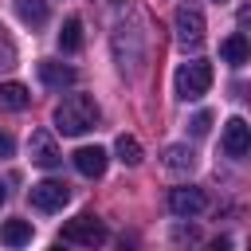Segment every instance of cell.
<instances>
[{
    "label": "cell",
    "mask_w": 251,
    "mask_h": 251,
    "mask_svg": "<svg viewBox=\"0 0 251 251\" xmlns=\"http://www.w3.org/2000/svg\"><path fill=\"white\" fill-rule=\"evenodd\" d=\"M102 118L98 102L90 94H67L59 106H55V129L67 133V137H82L86 129H94Z\"/></svg>",
    "instance_id": "cell-1"
},
{
    "label": "cell",
    "mask_w": 251,
    "mask_h": 251,
    "mask_svg": "<svg viewBox=\"0 0 251 251\" xmlns=\"http://www.w3.org/2000/svg\"><path fill=\"white\" fill-rule=\"evenodd\" d=\"M173 82H176V98H184V102H196V98H204V94H208V86H212V63H208V59L180 63Z\"/></svg>",
    "instance_id": "cell-2"
},
{
    "label": "cell",
    "mask_w": 251,
    "mask_h": 251,
    "mask_svg": "<svg viewBox=\"0 0 251 251\" xmlns=\"http://www.w3.org/2000/svg\"><path fill=\"white\" fill-rule=\"evenodd\" d=\"M173 24H176V39H180V47H200V43H204V31H208V24H204V12H200V4L184 0V4L176 8Z\"/></svg>",
    "instance_id": "cell-3"
},
{
    "label": "cell",
    "mask_w": 251,
    "mask_h": 251,
    "mask_svg": "<svg viewBox=\"0 0 251 251\" xmlns=\"http://www.w3.org/2000/svg\"><path fill=\"white\" fill-rule=\"evenodd\" d=\"M63 243H78V247L106 243V227H102V220H98V216L82 212V216H75V220H67V224H63Z\"/></svg>",
    "instance_id": "cell-4"
},
{
    "label": "cell",
    "mask_w": 251,
    "mask_h": 251,
    "mask_svg": "<svg viewBox=\"0 0 251 251\" xmlns=\"http://www.w3.org/2000/svg\"><path fill=\"white\" fill-rule=\"evenodd\" d=\"M27 200H31V208H39V212H59V208L71 200V188H67L63 180H39V184H31Z\"/></svg>",
    "instance_id": "cell-5"
},
{
    "label": "cell",
    "mask_w": 251,
    "mask_h": 251,
    "mask_svg": "<svg viewBox=\"0 0 251 251\" xmlns=\"http://www.w3.org/2000/svg\"><path fill=\"white\" fill-rule=\"evenodd\" d=\"M27 157H31V165H39V169H55V165L63 161V153H59V145H55V137H51L47 129H31V137H27Z\"/></svg>",
    "instance_id": "cell-6"
},
{
    "label": "cell",
    "mask_w": 251,
    "mask_h": 251,
    "mask_svg": "<svg viewBox=\"0 0 251 251\" xmlns=\"http://www.w3.org/2000/svg\"><path fill=\"white\" fill-rule=\"evenodd\" d=\"M204 208H208V196L192 184H180V188L169 192V212L173 216H200Z\"/></svg>",
    "instance_id": "cell-7"
},
{
    "label": "cell",
    "mask_w": 251,
    "mask_h": 251,
    "mask_svg": "<svg viewBox=\"0 0 251 251\" xmlns=\"http://www.w3.org/2000/svg\"><path fill=\"white\" fill-rule=\"evenodd\" d=\"M75 67H67V63H55V59H43L39 63V82L47 86V90H67V86H75Z\"/></svg>",
    "instance_id": "cell-8"
},
{
    "label": "cell",
    "mask_w": 251,
    "mask_h": 251,
    "mask_svg": "<svg viewBox=\"0 0 251 251\" xmlns=\"http://www.w3.org/2000/svg\"><path fill=\"white\" fill-rule=\"evenodd\" d=\"M247 149H251V126L243 118H231L224 126V153L227 157H243Z\"/></svg>",
    "instance_id": "cell-9"
},
{
    "label": "cell",
    "mask_w": 251,
    "mask_h": 251,
    "mask_svg": "<svg viewBox=\"0 0 251 251\" xmlns=\"http://www.w3.org/2000/svg\"><path fill=\"white\" fill-rule=\"evenodd\" d=\"M71 161H75V169H78L82 176H102L110 157H106V149H102V145H82V149H75V157H71Z\"/></svg>",
    "instance_id": "cell-10"
},
{
    "label": "cell",
    "mask_w": 251,
    "mask_h": 251,
    "mask_svg": "<svg viewBox=\"0 0 251 251\" xmlns=\"http://www.w3.org/2000/svg\"><path fill=\"white\" fill-rule=\"evenodd\" d=\"M220 55H224L227 67H243V63H247V35H243V31H231V35L220 43Z\"/></svg>",
    "instance_id": "cell-11"
},
{
    "label": "cell",
    "mask_w": 251,
    "mask_h": 251,
    "mask_svg": "<svg viewBox=\"0 0 251 251\" xmlns=\"http://www.w3.org/2000/svg\"><path fill=\"white\" fill-rule=\"evenodd\" d=\"M31 94L24 82H0V110H27Z\"/></svg>",
    "instance_id": "cell-12"
},
{
    "label": "cell",
    "mask_w": 251,
    "mask_h": 251,
    "mask_svg": "<svg viewBox=\"0 0 251 251\" xmlns=\"http://www.w3.org/2000/svg\"><path fill=\"white\" fill-rule=\"evenodd\" d=\"M192 165H196V153L188 145H169L165 149V169L169 173H192Z\"/></svg>",
    "instance_id": "cell-13"
},
{
    "label": "cell",
    "mask_w": 251,
    "mask_h": 251,
    "mask_svg": "<svg viewBox=\"0 0 251 251\" xmlns=\"http://www.w3.org/2000/svg\"><path fill=\"white\" fill-rule=\"evenodd\" d=\"M16 16L27 27H43L47 24V0H16Z\"/></svg>",
    "instance_id": "cell-14"
},
{
    "label": "cell",
    "mask_w": 251,
    "mask_h": 251,
    "mask_svg": "<svg viewBox=\"0 0 251 251\" xmlns=\"http://www.w3.org/2000/svg\"><path fill=\"white\" fill-rule=\"evenodd\" d=\"M0 243H8V247L31 243V224H27V220H8V224L0 227Z\"/></svg>",
    "instance_id": "cell-15"
},
{
    "label": "cell",
    "mask_w": 251,
    "mask_h": 251,
    "mask_svg": "<svg viewBox=\"0 0 251 251\" xmlns=\"http://www.w3.org/2000/svg\"><path fill=\"white\" fill-rule=\"evenodd\" d=\"M59 47H63L67 55L82 47V20H78V16H67V20H63V31H59Z\"/></svg>",
    "instance_id": "cell-16"
},
{
    "label": "cell",
    "mask_w": 251,
    "mask_h": 251,
    "mask_svg": "<svg viewBox=\"0 0 251 251\" xmlns=\"http://www.w3.org/2000/svg\"><path fill=\"white\" fill-rule=\"evenodd\" d=\"M114 153H118L122 165H141V141L129 137V133H122V137L114 141Z\"/></svg>",
    "instance_id": "cell-17"
},
{
    "label": "cell",
    "mask_w": 251,
    "mask_h": 251,
    "mask_svg": "<svg viewBox=\"0 0 251 251\" xmlns=\"http://www.w3.org/2000/svg\"><path fill=\"white\" fill-rule=\"evenodd\" d=\"M188 126H192V133H196V137H204V133L212 129V114H208V110H200V114H196Z\"/></svg>",
    "instance_id": "cell-18"
},
{
    "label": "cell",
    "mask_w": 251,
    "mask_h": 251,
    "mask_svg": "<svg viewBox=\"0 0 251 251\" xmlns=\"http://www.w3.org/2000/svg\"><path fill=\"white\" fill-rule=\"evenodd\" d=\"M0 59H4V63H12V59H16V47L4 39V27H0Z\"/></svg>",
    "instance_id": "cell-19"
},
{
    "label": "cell",
    "mask_w": 251,
    "mask_h": 251,
    "mask_svg": "<svg viewBox=\"0 0 251 251\" xmlns=\"http://www.w3.org/2000/svg\"><path fill=\"white\" fill-rule=\"evenodd\" d=\"M12 149H16V141H12V137L0 129V157H12Z\"/></svg>",
    "instance_id": "cell-20"
},
{
    "label": "cell",
    "mask_w": 251,
    "mask_h": 251,
    "mask_svg": "<svg viewBox=\"0 0 251 251\" xmlns=\"http://www.w3.org/2000/svg\"><path fill=\"white\" fill-rule=\"evenodd\" d=\"M4 196H8V188H4V180H0V204H4Z\"/></svg>",
    "instance_id": "cell-21"
},
{
    "label": "cell",
    "mask_w": 251,
    "mask_h": 251,
    "mask_svg": "<svg viewBox=\"0 0 251 251\" xmlns=\"http://www.w3.org/2000/svg\"><path fill=\"white\" fill-rule=\"evenodd\" d=\"M216 4H220V0H216Z\"/></svg>",
    "instance_id": "cell-22"
}]
</instances>
